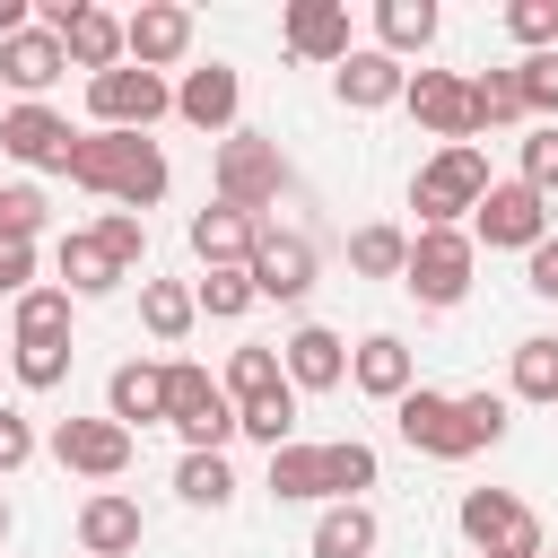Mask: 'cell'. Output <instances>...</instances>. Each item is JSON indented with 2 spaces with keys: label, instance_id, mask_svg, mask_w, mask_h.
<instances>
[{
  "label": "cell",
  "instance_id": "45",
  "mask_svg": "<svg viewBox=\"0 0 558 558\" xmlns=\"http://www.w3.org/2000/svg\"><path fill=\"white\" fill-rule=\"evenodd\" d=\"M462 410H471L480 445H497V436H506V392H462Z\"/></svg>",
  "mask_w": 558,
  "mask_h": 558
},
{
  "label": "cell",
  "instance_id": "46",
  "mask_svg": "<svg viewBox=\"0 0 558 558\" xmlns=\"http://www.w3.org/2000/svg\"><path fill=\"white\" fill-rule=\"evenodd\" d=\"M17 462H35V427L17 410H0V471H17Z\"/></svg>",
  "mask_w": 558,
  "mask_h": 558
},
{
  "label": "cell",
  "instance_id": "40",
  "mask_svg": "<svg viewBox=\"0 0 558 558\" xmlns=\"http://www.w3.org/2000/svg\"><path fill=\"white\" fill-rule=\"evenodd\" d=\"M96 235H105V253H113L122 270L148 253V218H140V209H105V218H96Z\"/></svg>",
  "mask_w": 558,
  "mask_h": 558
},
{
  "label": "cell",
  "instance_id": "47",
  "mask_svg": "<svg viewBox=\"0 0 558 558\" xmlns=\"http://www.w3.org/2000/svg\"><path fill=\"white\" fill-rule=\"evenodd\" d=\"M35 279V244H0V296H26Z\"/></svg>",
  "mask_w": 558,
  "mask_h": 558
},
{
  "label": "cell",
  "instance_id": "22",
  "mask_svg": "<svg viewBox=\"0 0 558 558\" xmlns=\"http://www.w3.org/2000/svg\"><path fill=\"white\" fill-rule=\"evenodd\" d=\"M174 113H183V122H201V131H227V122H235V70H227V61L192 70V78L174 87Z\"/></svg>",
  "mask_w": 558,
  "mask_h": 558
},
{
  "label": "cell",
  "instance_id": "18",
  "mask_svg": "<svg viewBox=\"0 0 558 558\" xmlns=\"http://www.w3.org/2000/svg\"><path fill=\"white\" fill-rule=\"evenodd\" d=\"M288 52L296 61H349V9L340 0H296L288 9Z\"/></svg>",
  "mask_w": 558,
  "mask_h": 558
},
{
  "label": "cell",
  "instance_id": "9",
  "mask_svg": "<svg viewBox=\"0 0 558 558\" xmlns=\"http://www.w3.org/2000/svg\"><path fill=\"white\" fill-rule=\"evenodd\" d=\"M44 35H61V52H70L87 78L122 70V17H113V9H87V0H52V9H44Z\"/></svg>",
  "mask_w": 558,
  "mask_h": 558
},
{
  "label": "cell",
  "instance_id": "20",
  "mask_svg": "<svg viewBox=\"0 0 558 558\" xmlns=\"http://www.w3.org/2000/svg\"><path fill=\"white\" fill-rule=\"evenodd\" d=\"M61 70H70V52H61V35H44V26H26V35H9V44H0V78H9V87H26V96H44Z\"/></svg>",
  "mask_w": 558,
  "mask_h": 558
},
{
  "label": "cell",
  "instance_id": "5",
  "mask_svg": "<svg viewBox=\"0 0 558 558\" xmlns=\"http://www.w3.org/2000/svg\"><path fill=\"white\" fill-rule=\"evenodd\" d=\"M462 541L480 558H541V514L514 488H471L462 497Z\"/></svg>",
  "mask_w": 558,
  "mask_h": 558
},
{
  "label": "cell",
  "instance_id": "41",
  "mask_svg": "<svg viewBox=\"0 0 558 558\" xmlns=\"http://www.w3.org/2000/svg\"><path fill=\"white\" fill-rule=\"evenodd\" d=\"M523 183H532V192H541V201H549V192H558V122H541V131H532V140H523Z\"/></svg>",
  "mask_w": 558,
  "mask_h": 558
},
{
  "label": "cell",
  "instance_id": "4",
  "mask_svg": "<svg viewBox=\"0 0 558 558\" xmlns=\"http://www.w3.org/2000/svg\"><path fill=\"white\" fill-rule=\"evenodd\" d=\"M166 418L183 427L192 453H218V445L235 436V401H227V384H209V366H192V357L166 366Z\"/></svg>",
  "mask_w": 558,
  "mask_h": 558
},
{
  "label": "cell",
  "instance_id": "31",
  "mask_svg": "<svg viewBox=\"0 0 558 558\" xmlns=\"http://www.w3.org/2000/svg\"><path fill=\"white\" fill-rule=\"evenodd\" d=\"M270 497H331L323 488V445H279L270 453Z\"/></svg>",
  "mask_w": 558,
  "mask_h": 558
},
{
  "label": "cell",
  "instance_id": "32",
  "mask_svg": "<svg viewBox=\"0 0 558 558\" xmlns=\"http://www.w3.org/2000/svg\"><path fill=\"white\" fill-rule=\"evenodd\" d=\"M174 488H183V506H227L235 497V471H227V453H183V471H174Z\"/></svg>",
  "mask_w": 558,
  "mask_h": 558
},
{
  "label": "cell",
  "instance_id": "8",
  "mask_svg": "<svg viewBox=\"0 0 558 558\" xmlns=\"http://www.w3.org/2000/svg\"><path fill=\"white\" fill-rule=\"evenodd\" d=\"M166 105H174V87H166L157 70H140V61H122V70H105V78H87V113H96L105 131H148Z\"/></svg>",
  "mask_w": 558,
  "mask_h": 558
},
{
  "label": "cell",
  "instance_id": "19",
  "mask_svg": "<svg viewBox=\"0 0 558 558\" xmlns=\"http://www.w3.org/2000/svg\"><path fill=\"white\" fill-rule=\"evenodd\" d=\"M279 349H288V357H279V366H288V384H305V392H331V384L349 375V349H340V331H323V323L288 331Z\"/></svg>",
  "mask_w": 558,
  "mask_h": 558
},
{
  "label": "cell",
  "instance_id": "50",
  "mask_svg": "<svg viewBox=\"0 0 558 558\" xmlns=\"http://www.w3.org/2000/svg\"><path fill=\"white\" fill-rule=\"evenodd\" d=\"M0 541H9V506H0Z\"/></svg>",
  "mask_w": 558,
  "mask_h": 558
},
{
  "label": "cell",
  "instance_id": "3",
  "mask_svg": "<svg viewBox=\"0 0 558 558\" xmlns=\"http://www.w3.org/2000/svg\"><path fill=\"white\" fill-rule=\"evenodd\" d=\"M488 201V157L462 140V148H436L427 166H418V183H410V209L427 218V227H453L462 209H480Z\"/></svg>",
  "mask_w": 558,
  "mask_h": 558
},
{
  "label": "cell",
  "instance_id": "12",
  "mask_svg": "<svg viewBox=\"0 0 558 558\" xmlns=\"http://www.w3.org/2000/svg\"><path fill=\"white\" fill-rule=\"evenodd\" d=\"M0 148H9L17 166H61V174H70V148H78V140H70V122H61L52 105H9V113H0Z\"/></svg>",
  "mask_w": 558,
  "mask_h": 558
},
{
  "label": "cell",
  "instance_id": "21",
  "mask_svg": "<svg viewBox=\"0 0 558 558\" xmlns=\"http://www.w3.org/2000/svg\"><path fill=\"white\" fill-rule=\"evenodd\" d=\"M392 96H410V70H401L392 52H349V61H340V105L375 113V105H392Z\"/></svg>",
  "mask_w": 558,
  "mask_h": 558
},
{
  "label": "cell",
  "instance_id": "48",
  "mask_svg": "<svg viewBox=\"0 0 558 558\" xmlns=\"http://www.w3.org/2000/svg\"><path fill=\"white\" fill-rule=\"evenodd\" d=\"M532 296H558V235L532 244Z\"/></svg>",
  "mask_w": 558,
  "mask_h": 558
},
{
  "label": "cell",
  "instance_id": "17",
  "mask_svg": "<svg viewBox=\"0 0 558 558\" xmlns=\"http://www.w3.org/2000/svg\"><path fill=\"white\" fill-rule=\"evenodd\" d=\"M78 541H87V558H131L140 549V506L122 488H96L78 506Z\"/></svg>",
  "mask_w": 558,
  "mask_h": 558
},
{
  "label": "cell",
  "instance_id": "37",
  "mask_svg": "<svg viewBox=\"0 0 558 558\" xmlns=\"http://www.w3.org/2000/svg\"><path fill=\"white\" fill-rule=\"evenodd\" d=\"M514 392L558 401V340H514Z\"/></svg>",
  "mask_w": 558,
  "mask_h": 558
},
{
  "label": "cell",
  "instance_id": "24",
  "mask_svg": "<svg viewBox=\"0 0 558 558\" xmlns=\"http://www.w3.org/2000/svg\"><path fill=\"white\" fill-rule=\"evenodd\" d=\"M349 375H357V392H375V401H401V392H410V349H401L392 331H375V340H357Z\"/></svg>",
  "mask_w": 558,
  "mask_h": 558
},
{
  "label": "cell",
  "instance_id": "6",
  "mask_svg": "<svg viewBox=\"0 0 558 558\" xmlns=\"http://www.w3.org/2000/svg\"><path fill=\"white\" fill-rule=\"evenodd\" d=\"M279 192H288L279 140H262V131H227V140H218V201H227V209H270Z\"/></svg>",
  "mask_w": 558,
  "mask_h": 558
},
{
  "label": "cell",
  "instance_id": "34",
  "mask_svg": "<svg viewBox=\"0 0 558 558\" xmlns=\"http://www.w3.org/2000/svg\"><path fill=\"white\" fill-rule=\"evenodd\" d=\"M17 340H70V288H26L17 296Z\"/></svg>",
  "mask_w": 558,
  "mask_h": 558
},
{
  "label": "cell",
  "instance_id": "39",
  "mask_svg": "<svg viewBox=\"0 0 558 558\" xmlns=\"http://www.w3.org/2000/svg\"><path fill=\"white\" fill-rule=\"evenodd\" d=\"M44 227V192L35 183H0V244H35Z\"/></svg>",
  "mask_w": 558,
  "mask_h": 558
},
{
  "label": "cell",
  "instance_id": "49",
  "mask_svg": "<svg viewBox=\"0 0 558 558\" xmlns=\"http://www.w3.org/2000/svg\"><path fill=\"white\" fill-rule=\"evenodd\" d=\"M9 35H26V0H0V44Z\"/></svg>",
  "mask_w": 558,
  "mask_h": 558
},
{
  "label": "cell",
  "instance_id": "7",
  "mask_svg": "<svg viewBox=\"0 0 558 558\" xmlns=\"http://www.w3.org/2000/svg\"><path fill=\"white\" fill-rule=\"evenodd\" d=\"M401 288L418 305H462V288H471V235L462 227H418V244L401 262Z\"/></svg>",
  "mask_w": 558,
  "mask_h": 558
},
{
  "label": "cell",
  "instance_id": "29",
  "mask_svg": "<svg viewBox=\"0 0 558 558\" xmlns=\"http://www.w3.org/2000/svg\"><path fill=\"white\" fill-rule=\"evenodd\" d=\"M288 427H296V384H279V392H262V401H244L235 410V436H253V445H288Z\"/></svg>",
  "mask_w": 558,
  "mask_h": 558
},
{
  "label": "cell",
  "instance_id": "28",
  "mask_svg": "<svg viewBox=\"0 0 558 558\" xmlns=\"http://www.w3.org/2000/svg\"><path fill=\"white\" fill-rule=\"evenodd\" d=\"M192 314H201V296H192V288H174V279H148V288H140V323H148L157 340H183V331H192Z\"/></svg>",
  "mask_w": 558,
  "mask_h": 558
},
{
  "label": "cell",
  "instance_id": "38",
  "mask_svg": "<svg viewBox=\"0 0 558 558\" xmlns=\"http://www.w3.org/2000/svg\"><path fill=\"white\" fill-rule=\"evenodd\" d=\"M9 366H17V384H26V392H52V384L70 375V340H17V357H9Z\"/></svg>",
  "mask_w": 558,
  "mask_h": 558
},
{
  "label": "cell",
  "instance_id": "42",
  "mask_svg": "<svg viewBox=\"0 0 558 558\" xmlns=\"http://www.w3.org/2000/svg\"><path fill=\"white\" fill-rule=\"evenodd\" d=\"M506 26H514L532 52H549V44H558V0H514V9H506Z\"/></svg>",
  "mask_w": 558,
  "mask_h": 558
},
{
  "label": "cell",
  "instance_id": "11",
  "mask_svg": "<svg viewBox=\"0 0 558 558\" xmlns=\"http://www.w3.org/2000/svg\"><path fill=\"white\" fill-rule=\"evenodd\" d=\"M122 52H131L140 70H166V61H183V52H192V9H174V0H148V9H131V17H122Z\"/></svg>",
  "mask_w": 558,
  "mask_h": 558
},
{
  "label": "cell",
  "instance_id": "16",
  "mask_svg": "<svg viewBox=\"0 0 558 558\" xmlns=\"http://www.w3.org/2000/svg\"><path fill=\"white\" fill-rule=\"evenodd\" d=\"M305 288H314V244H305V235H262V253H253V296L296 305Z\"/></svg>",
  "mask_w": 558,
  "mask_h": 558
},
{
  "label": "cell",
  "instance_id": "44",
  "mask_svg": "<svg viewBox=\"0 0 558 558\" xmlns=\"http://www.w3.org/2000/svg\"><path fill=\"white\" fill-rule=\"evenodd\" d=\"M201 305H209V314H244V305H253V270H209V279H201Z\"/></svg>",
  "mask_w": 558,
  "mask_h": 558
},
{
  "label": "cell",
  "instance_id": "14",
  "mask_svg": "<svg viewBox=\"0 0 558 558\" xmlns=\"http://www.w3.org/2000/svg\"><path fill=\"white\" fill-rule=\"evenodd\" d=\"M262 235H270V227H262L253 209H227V201L192 218V253H201L209 270H253V253H262Z\"/></svg>",
  "mask_w": 558,
  "mask_h": 558
},
{
  "label": "cell",
  "instance_id": "35",
  "mask_svg": "<svg viewBox=\"0 0 558 558\" xmlns=\"http://www.w3.org/2000/svg\"><path fill=\"white\" fill-rule=\"evenodd\" d=\"M279 384H288V366H279L270 349H235V357H227V401H235V410L262 401V392H279Z\"/></svg>",
  "mask_w": 558,
  "mask_h": 558
},
{
  "label": "cell",
  "instance_id": "26",
  "mask_svg": "<svg viewBox=\"0 0 558 558\" xmlns=\"http://www.w3.org/2000/svg\"><path fill=\"white\" fill-rule=\"evenodd\" d=\"M366 549H375V514H366L357 497L314 523V558H366Z\"/></svg>",
  "mask_w": 558,
  "mask_h": 558
},
{
  "label": "cell",
  "instance_id": "36",
  "mask_svg": "<svg viewBox=\"0 0 558 558\" xmlns=\"http://www.w3.org/2000/svg\"><path fill=\"white\" fill-rule=\"evenodd\" d=\"M323 488H331V497L349 506L357 488H375V453H366L357 436H340V445H323Z\"/></svg>",
  "mask_w": 558,
  "mask_h": 558
},
{
  "label": "cell",
  "instance_id": "15",
  "mask_svg": "<svg viewBox=\"0 0 558 558\" xmlns=\"http://www.w3.org/2000/svg\"><path fill=\"white\" fill-rule=\"evenodd\" d=\"M410 113H418L445 148H462V140H471V78H453V70H418V78H410Z\"/></svg>",
  "mask_w": 558,
  "mask_h": 558
},
{
  "label": "cell",
  "instance_id": "27",
  "mask_svg": "<svg viewBox=\"0 0 558 558\" xmlns=\"http://www.w3.org/2000/svg\"><path fill=\"white\" fill-rule=\"evenodd\" d=\"M375 35H384V52H392V61H401V52H427L436 9H427V0H384V9H375Z\"/></svg>",
  "mask_w": 558,
  "mask_h": 558
},
{
  "label": "cell",
  "instance_id": "23",
  "mask_svg": "<svg viewBox=\"0 0 558 558\" xmlns=\"http://www.w3.org/2000/svg\"><path fill=\"white\" fill-rule=\"evenodd\" d=\"M105 418H122V427H148V418H166V366H113V384H105Z\"/></svg>",
  "mask_w": 558,
  "mask_h": 558
},
{
  "label": "cell",
  "instance_id": "1",
  "mask_svg": "<svg viewBox=\"0 0 558 558\" xmlns=\"http://www.w3.org/2000/svg\"><path fill=\"white\" fill-rule=\"evenodd\" d=\"M70 183H78V192H105V201H122V209H148V201L166 192V157H157L148 131H87V140L70 148Z\"/></svg>",
  "mask_w": 558,
  "mask_h": 558
},
{
  "label": "cell",
  "instance_id": "30",
  "mask_svg": "<svg viewBox=\"0 0 558 558\" xmlns=\"http://www.w3.org/2000/svg\"><path fill=\"white\" fill-rule=\"evenodd\" d=\"M523 113V78L514 70H480L471 78V131H497V122H514Z\"/></svg>",
  "mask_w": 558,
  "mask_h": 558
},
{
  "label": "cell",
  "instance_id": "25",
  "mask_svg": "<svg viewBox=\"0 0 558 558\" xmlns=\"http://www.w3.org/2000/svg\"><path fill=\"white\" fill-rule=\"evenodd\" d=\"M61 279H70L78 296H105V288H122L131 270H122V262L105 253V235L87 227V235H61Z\"/></svg>",
  "mask_w": 558,
  "mask_h": 558
},
{
  "label": "cell",
  "instance_id": "10",
  "mask_svg": "<svg viewBox=\"0 0 558 558\" xmlns=\"http://www.w3.org/2000/svg\"><path fill=\"white\" fill-rule=\"evenodd\" d=\"M52 453H61V471L122 480V471H131V427H122V418H61V427H52Z\"/></svg>",
  "mask_w": 558,
  "mask_h": 558
},
{
  "label": "cell",
  "instance_id": "13",
  "mask_svg": "<svg viewBox=\"0 0 558 558\" xmlns=\"http://www.w3.org/2000/svg\"><path fill=\"white\" fill-rule=\"evenodd\" d=\"M549 235V201L532 192V183H488V201H480V244H541Z\"/></svg>",
  "mask_w": 558,
  "mask_h": 558
},
{
  "label": "cell",
  "instance_id": "43",
  "mask_svg": "<svg viewBox=\"0 0 558 558\" xmlns=\"http://www.w3.org/2000/svg\"><path fill=\"white\" fill-rule=\"evenodd\" d=\"M514 78H523V113H558V52H532Z\"/></svg>",
  "mask_w": 558,
  "mask_h": 558
},
{
  "label": "cell",
  "instance_id": "2",
  "mask_svg": "<svg viewBox=\"0 0 558 558\" xmlns=\"http://www.w3.org/2000/svg\"><path fill=\"white\" fill-rule=\"evenodd\" d=\"M392 427H401V445H410V453H436V462L480 453V427H471L462 392H427V384H410V392L392 401Z\"/></svg>",
  "mask_w": 558,
  "mask_h": 558
},
{
  "label": "cell",
  "instance_id": "33",
  "mask_svg": "<svg viewBox=\"0 0 558 558\" xmlns=\"http://www.w3.org/2000/svg\"><path fill=\"white\" fill-rule=\"evenodd\" d=\"M349 262H357L366 279H401V262H410V235H401V227H357V235H349Z\"/></svg>",
  "mask_w": 558,
  "mask_h": 558
}]
</instances>
